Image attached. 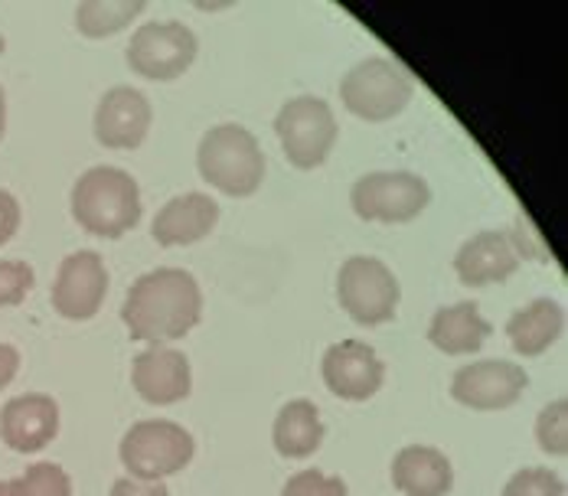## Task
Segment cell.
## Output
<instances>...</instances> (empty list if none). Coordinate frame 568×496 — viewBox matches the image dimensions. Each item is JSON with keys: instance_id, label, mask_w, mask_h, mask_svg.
Wrapping results in <instances>:
<instances>
[{"instance_id": "obj_1", "label": "cell", "mask_w": 568, "mask_h": 496, "mask_svg": "<svg viewBox=\"0 0 568 496\" xmlns=\"http://www.w3.org/2000/svg\"><path fill=\"white\" fill-rule=\"evenodd\" d=\"M203 317V291L183 269H158L141 275L124 297L121 321L131 340L161 346L193 331Z\"/></svg>"}, {"instance_id": "obj_2", "label": "cell", "mask_w": 568, "mask_h": 496, "mask_svg": "<svg viewBox=\"0 0 568 496\" xmlns=\"http://www.w3.org/2000/svg\"><path fill=\"white\" fill-rule=\"evenodd\" d=\"M72 220L99 239H121L141 222V190L128 170L92 166L72 183Z\"/></svg>"}, {"instance_id": "obj_3", "label": "cell", "mask_w": 568, "mask_h": 496, "mask_svg": "<svg viewBox=\"0 0 568 496\" xmlns=\"http://www.w3.org/2000/svg\"><path fill=\"white\" fill-rule=\"evenodd\" d=\"M200 176L226 193V196H252L265 180V154L255 134L242 124H216L203 134L196 151Z\"/></svg>"}, {"instance_id": "obj_4", "label": "cell", "mask_w": 568, "mask_h": 496, "mask_svg": "<svg viewBox=\"0 0 568 496\" xmlns=\"http://www.w3.org/2000/svg\"><path fill=\"white\" fill-rule=\"evenodd\" d=\"M193 451V435L183 425L164 418L138 422L134 428H128L118 447L128 477L141 484H161L164 477L180 474L183 467H190Z\"/></svg>"}, {"instance_id": "obj_5", "label": "cell", "mask_w": 568, "mask_h": 496, "mask_svg": "<svg viewBox=\"0 0 568 496\" xmlns=\"http://www.w3.org/2000/svg\"><path fill=\"white\" fill-rule=\"evenodd\" d=\"M415 95V79L389 55H369L356 62L341 82V99L346 109L363 121H389Z\"/></svg>"}, {"instance_id": "obj_6", "label": "cell", "mask_w": 568, "mask_h": 496, "mask_svg": "<svg viewBox=\"0 0 568 496\" xmlns=\"http://www.w3.org/2000/svg\"><path fill=\"white\" fill-rule=\"evenodd\" d=\"M275 131H278L284 158L297 170H314L324 164L341 134L334 111L317 95H297L284 102L275 118Z\"/></svg>"}, {"instance_id": "obj_7", "label": "cell", "mask_w": 568, "mask_h": 496, "mask_svg": "<svg viewBox=\"0 0 568 496\" xmlns=\"http://www.w3.org/2000/svg\"><path fill=\"white\" fill-rule=\"evenodd\" d=\"M337 297L359 327H379L396 317L402 287L386 262L373 255H353L337 275Z\"/></svg>"}, {"instance_id": "obj_8", "label": "cell", "mask_w": 568, "mask_h": 496, "mask_svg": "<svg viewBox=\"0 0 568 496\" xmlns=\"http://www.w3.org/2000/svg\"><path fill=\"white\" fill-rule=\"evenodd\" d=\"M349 203L366 222H412L432 203V186L408 170H376L353 183Z\"/></svg>"}, {"instance_id": "obj_9", "label": "cell", "mask_w": 568, "mask_h": 496, "mask_svg": "<svg viewBox=\"0 0 568 496\" xmlns=\"http://www.w3.org/2000/svg\"><path fill=\"white\" fill-rule=\"evenodd\" d=\"M193 59L196 33L180 20H151L138 27L128 43V65L151 82H171L183 75Z\"/></svg>"}, {"instance_id": "obj_10", "label": "cell", "mask_w": 568, "mask_h": 496, "mask_svg": "<svg viewBox=\"0 0 568 496\" xmlns=\"http://www.w3.org/2000/svg\"><path fill=\"white\" fill-rule=\"evenodd\" d=\"M529 388V376L510 360H474L460 366L452 379V395L457 405L474 412H500L519 402Z\"/></svg>"}, {"instance_id": "obj_11", "label": "cell", "mask_w": 568, "mask_h": 496, "mask_svg": "<svg viewBox=\"0 0 568 496\" xmlns=\"http://www.w3.org/2000/svg\"><path fill=\"white\" fill-rule=\"evenodd\" d=\"M109 294V269L99 252H72L62 259L53 281V307L65 321H92Z\"/></svg>"}, {"instance_id": "obj_12", "label": "cell", "mask_w": 568, "mask_h": 496, "mask_svg": "<svg viewBox=\"0 0 568 496\" xmlns=\"http://www.w3.org/2000/svg\"><path fill=\"white\" fill-rule=\"evenodd\" d=\"M327 388L343 402H366L373 398L383 379H386V363L376 356V350L363 340H341L324 353L321 363Z\"/></svg>"}, {"instance_id": "obj_13", "label": "cell", "mask_w": 568, "mask_h": 496, "mask_svg": "<svg viewBox=\"0 0 568 496\" xmlns=\"http://www.w3.org/2000/svg\"><path fill=\"white\" fill-rule=\"evenodd\" d=\"M59 405L47 392H27L3 405L0 438L17 454H37L57 442Z\"/></svg>"}, {"instance_id": "obj_14", "label": "cell", "mask_w": 568, "mask_h": 496, "mask_svg": "<svg viewBox=\"0 0 568 496\" xmlns=\"http://www.w3.org/2000/svg\"><path fill=\"white\" fill-rule=\"evenodd\" d=\"M151 118L154 111L144 92L131 85H114L102 95L95 109V138L102 148H114V151L141 148L151 131Z\"/></svg>"}, {"instance_id": "obj_15", "label": "cell", "mask_w": 568, "mask_h": 496, "mask_svg": "<svg viewBox=\"0 0 568 496\" xmlns=\"http://www.w3.org/2000/svg\"><path fill=\"white\" fill-rule=\"evenodd\" d=\"M131 383L148 405H173L190 395L193 370L186 353L168 346H148L131 363Z\"/></svg>"}, {"instance_id": "obj_16", "label": "cell", "mask_w": 568, "mask_h": 496, "mask_svg": "<svg viewBox=\"0 0 568 496\" xmlns=\"http://www.w3.org/2000/svg\"><path fill=\"white\" fill-rule=\"evenodd\" d=\"M519 269V255L513 249L510 232H477L470 235L455 255V272L460 284L467 287H487V284H500Z\"/></svg>"}, {"instance_id": "obj_17", "label": "cell", "mask_w": 568, "mask_h": 496, "mask_svg": "<svg viewBox=\"0 0 568 496\" xmlns=\"http://www.w3.org/2000/svg\"><path fill=\"white\" fill-rule=\"evenodd\" d=\"M220 222V203L206 193H183L173 196L171 203L161 206V213L154 216L151 235L164 245H193L200 239H206Z\"/></svg>"}, {"instance_id": "obj_18", "label": "cell", "mask_w": 568, "mask_h": 496, "mask_svg": "<svg viewBox=\"0 0 568 496\" xmlns=\"http://www.w3.org/2000/svg\"><path fill=\"white\" fill-rule=\"evenodd\" d=\"M393 484L405 496H448L455 487V467L438 447L408 444L393 460Z\"/></svg>"}, {"instance_id": "obj_19", "label": "cell", "mask_w": 568, "mask_h": 496, "mask_svg": "<svg viewBox=\"0 0 568 496\" xmlns=\"http://www.w3.org/2000/svg\"><path fill=\"white\" fill-rule=\"evenodd\" d=\"M494 324L480 314L477 301H460L452 307H442L432 324H428V340L448 356H467L480 353V346L490 340Z\"/></svg>"}, {"instance_id": "obj_20", "label": "cell", "mask_w": 568, "mask_h": 496, "mask_svg": "<svg viewBox=\"0 0 568 496\" xmlns=\"http://www.w3.org/2000/svg\"><path fill=\"white\" fill-rule=\"evenodd\" d=\"M566 333V307L556 297H536L507 321L513 350L523 356H542Z\"/></svg>"}, {"instance_id": "obj_21", "label": "cell", "mask_w": 568, "mask_h": 496, "mask_svg": "<svg viewBox=\"0 0 568 496\" xmlns=\"http://www.w3.org/2000/svg\"><path fill=\"white\" fill-rule=\"evenodd\" d=\"M272 442L282 457H311L321 444H324V425H321V412L311 398H294L282 405L275 428H272Z\"/></svg>"}, {"instance_id": "obj_22", "label": "cell", "mask_w": 568, "mask_h": 496, "mask_svg": "<svg viewBox=\"0 0 568 496\" xmlns=\"http://www.w3.org/2000/svg\"><path fill=\"white\" fill-rule=\"evenodd\" d=\"M138 13H144L141 0H85L75 7V27L82 37L102 40L134 23Z\"/></svg>"}, {"instance_id": "obj_23", "label": "cell", "mask_w": 568, "mask_h": 496, "mask_svg": "<svg viewBox=\"0 0 568 496\" xmlns=\"http://www.w3.org/2000/svg\"><path fill=\"white\" fill-rule=\"evenodd\" d=\"M536 438L539 447L552 457H566L568 451V402L566 398H556L549 402L539 418H536Z\"/></svg>"}, {"instance_id": "obj_24", "label": "cell", "mask_w": 568, "mask_h": 496, "mask_svg": "<svg viewBox=\"0 0 568 496\" xmlns=\"http://www.w3.org/2000/svg\"><path fill=\"white\" fill-rule=\"evenodd\" d=\"M504 496H566V480L549 467H523L507 480Z\"/></svg>"}, {"instance_id": "obj_25", "label": "cell", "mask_w": 568, "mask_h": 496, "mask_svg": "<svg viewBox=\"0 0 568 496\" xmlns=\"http://www.w3.org/2000/svg\"><path fill=\"white\" fill-rule=\"evenodd\" d=\"M30 487L33 496H72V480L69 474L59 467V464H50V460H37L30 464L23 474H20Z\"/></svg>"}, {"instance_id": "obj_26", "label": "cell", "mask_w": 568, "mask_h": 496, "mask_svg": "<svg viewBox=\"0 0 568 496\" xmlns=\"http://www.w3.org/2000/svg\"><path fill=\"white\" fill-rule=\"evenodd\" d=\"M33 269L27 262H0V307H17L33 287Z\"/></svg>"}, {"instance_id": "obj_27", "label": "cell", "mask_w": 568, "mask_h": 496, "mask_svg": "<svg viewBox=\"0 0 568 496\" xmlns=\"http://www.w3.org/2000/svg\"><path fill=\"white\" fill-rule=\"evenodd\" d=\"M282 496H349L341 477H327L321 470H301L284 484Z\"/></svg>"}, {"instance_id": "obj_28", "label": "cell", "mask_w": 568, "mask_h": 496, "mask_svg": "<svg viewBox=\"0 0 568 496\" xmlns=\"http://www.w3.org/2000/svg\"><path fill=\"white\" fill-rule=\"evenodd\" d=\"M17 229H20V203L13 193L0 190V249L17 235Z\"/></svg>"}, {"instance_id": "obj_29", "label": "cell", "mask_w": 568, "mask_h": 496, "mask_svg": "<svg viewBox=\"0 0 568 496\" xmlns=\"http://www.w3.org/2000/svg\"><path fill=\"white\" fill-rule=\"evenodd\" d=\"M109 496H171L168 494V484H141V480H131V477H121L112 484V494Z\"/></svg>"}, {"instance_id": "obj_30", "label": "cell", "mask_w": 568, "mask_h": 496, "mask_svg": "<svg viewBox=\"0 0 568 496\" xmlns=\"http://www.w3.org/2000/svg\"><path fill=\"white\" fill-rule=\"evenodd\" d=\"M17 370H20V353H17V346L0 343V388H7L13 383Z\"/></svg>"}, {"instance_id": "obj_31", "label": "cell", "mask_w": 568, "mask_h": 496, "mask_svg": "<svg viewBox=\"0 0 568 496\" xmlns=\"http://www.w3.org/2000/svg\"><path fill=\"white\" fill-rule=\"evenodd\" d=\"M0 496H33V494H30L27 480H23V477H17V480H0Z\"/></svg>"}, {"instance_id": "obj_32", "label": "cell", "mask_w": 568, "mask_h": 496, "mask_svg": "<svg viewBox=\"0 0 568 496\" xmlns=\"http://www.w3.org/2000/svg\"><path fill=\"white\" fill-rule=\"evenodd\" d=\"M3 131H7V95L0 89V141H3Z\"/></svg>"}, {"instance_id": "obj_33", "label": "cell", "mask_w": 568, "mask_h": 496, "mask_svg": "<svg viewBox=\"0 0 568 496\" xmlns=\"http://www.w3.org/2000/svg\"><path fill=\"white\" fill-rule=\"evenodd\" d=\"M3 50H7V40H3V37H0V53H3Z\"/></svg>"}]
</instances>
